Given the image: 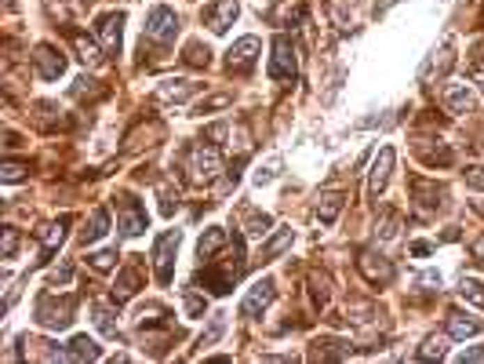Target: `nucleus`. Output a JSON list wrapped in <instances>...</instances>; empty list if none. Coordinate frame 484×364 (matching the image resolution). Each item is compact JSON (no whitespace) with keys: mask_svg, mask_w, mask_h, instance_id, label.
Returning a JSON list of instances; mask_svg holds the SVG:
<instances>
[{"mask_svg":"<svg viewBox=\"0 0 484 364\" xmlns=\"http://www.w3.org/2000/svg\"><path fill=\"white\" fill-rule=\"evenodd\" d=\"M244 274V241H233V259H226L222 266H204L197 274V280H204V288L212 295H226L237 284V277Z\"/></svg>","mask_w":484,"mask_h":364,"instance_id":"f257e3e1","label":"nucleus"},{"mask_svg":"<svg viewBox=\"0 0 484 364\" xmlns=\"http://www.w3.org/2000/svg\"><path fill=\"white\" fill-rule=\"evenodd\" d=\"M73 313H77V295H62L55 299L52 292L37 299V324L47 331H62L73 324Z\"/></svg>","mask_w":484,"mask_h":364,"instance_id":"f03ea898","label":"nucleus"},{"mask_svg":"<svg viewBox=\"0 0 484 364\" xmlns=\"http://www.w3.org/2000/svg\"><path fill=\"white\" fill-rule=\"evenodd\" d=\"M179 241H182V233L168 230V233H160L157 244H153V266H157L160 284H171V277H175V251H179Z\"/></svg>","mask_w":484,"mask_h":364,"instance_id":"7ed1b4c3","label":"nucleus"},{"mask_svg":"<svg viewBox=\"0 0 484 364\" xmlns=\"http://www.w3.org/2000/svg\"><path fill=\"white\" fill-rule=\"evenodd\" d=\"M175 37H179V19H175V11L164 8V4H157V8L146 15V40L168 47Z\"/></svg>","mask_w":484,"mask_h":364,"instance_id":"20e7f679","label":"nucleus"},{"mask_svg":"<svg viewBox=\"0 0 484 364\" xmlns=\"http://www.w3.org/2000/svg\"><path fill=\"white\" fill-rule=\"evenodd\" d=\"M270 81H277V84H284V81H295V47H292V40H288L284 33H281L277 40H273Z\"/></svg>","mask_w":484,"mask_h":364,"instance_id":"39448f33","label":"nucleus"},{"mask_svg":"<svg viewBox=\"0 0 484 364\" xmlns=\"http://www.w3.org/2000/svg\"><path fill=\"white\" fill-rule=\"evenodd\" d=\"M189 175L193 182H212L219 175V153L212 146H197L189 153Z\"/></svg>","mask_w":484,"mask_h":364,"instance_id":"423d86ee","label":"nucleus"},{"mask_svg":"<svg viewBox=\"0 0 484 364\" xmlns=\"http://www.w3.org/2000/svg\"><path fill=\"white\" fill-rule=\"evenodd\" d=\"M255 55H259V40L255 37H240L230 52H226V66L233 73H248L255 66Z\"/></svg>","mask_w":484,"mask_h":364,"instance_id":"0eeeda50","label":"nucleus"},{"mask_svg":"<svg viewBox=\"0 0 484 364\" xmlns=\"http://www.w3.org/2000/svg\"><path fill=\"white\" fill-rule=\"evenodd\" d=\"M117 208H120V233H124V237H139L142 230H146V208H142L139 200L120 197Z\"/></svg>","mask_w":484,"mask_h":364,"instance_id":"6e6552de","label":"nucleus"},{"mask_svg":"<svg viewBox=\"0 0 484 364\" xmlns=\"http://www.w3.org/2000/svg\"><path fill=\"white\" fill-rule=\"evenodd\" d=\"M33 66H37V73L44 77V81H58V77L66 73V58H62L52 44H40L33 52Z\"/></svg>","mask_w":484,"mask_h":364,"instance_id":"1a4fd4ad","label":"nucleus"},{"mask_svg":"<svg viewBox=\"0 0 484 364\" xmlns=\"http://www.w3.org/2000/svg\"><path fill=\"white\" fill-rule=\"evenodd\" d=\"M237 19V0H215L212 8H204V26L212 33H226Z\"/></svg>","mask_w":484,"mask_h":364,"instance_id":"9d476101","label":"nucleus"},{"mask_svg":"<svg viewBox=\"0 0 484 364\" xmlns=\"http://www.w3.org/2000/svg\"><path fill=\"white\" fill-rule=\"evenodd\" d=\"M357 266H361V274H364L368 284H390V280H393V266H390V259L375 255V251H364V255L357 259Z\"/></svg>","mask_w":484,"mask_h":364,"instance_id":"9b49d317","label":"nucleus"},{"mask_svg":"<svg viewBox=\"0 0 484 364\" xmlns=\"http://www.w3.org/2000/svg\"><path fill=\"white\" fill-rule=\"evenodd\" d=\"M390 171H393V150L382 146L379 157H375V164H372V171H368V193L379 197L386 189V182H390Z\"/></svg>","mask_w":484,"mask_h":364,"instance_id":"f8f14e48","label":"nucleus"},{"mask_svg":"<svg viewBox=\"0 0 484 364\" xmlns=\"http://www.w3.org/2000/svg\"><path fill=\"white\" fill-rule=\"evenodd\" d=\"M273 303V280H259L255 288L244 295V303H240V317H259V313Z\"/></svg>","mask_w":484,"mask_h":364,"instance_id":"ddd939ff","label":"nucleus"},{"mask_svg":"<svg viewBox=\"0 0 484 364\" xmlns=\"http://www.w3.org/2000/svg\"><path fill=\"white\" fill-rule=\"evenodd\" d=\"M124 15H102L99 19V40H102V52L106 55H120V33H124Z\"/></svg>","mask_w":484,"mask_h":364,"instance_id":"4468645a","label":"nucleus"},{"mask_svg":"<svg viewBox=\"0 0 484 364\" xmlns=\"http://www.w3.org/2000/svg\"><path fill=\"white\" fill-rule=\"evenodd\" d=\"M58 357L62 361H99L102 357V346L95 342V339H88V335H77Z\"/></svg>","mask_w":484,"mask_h":364,"instance_id":"2eb2a0df","label":"nucleus"},{"mask_svg":"<svg viewBox=\"0 0 484 364\" xmlns=\"http://www.w3.org/2000/svg\"><path fill=\"white\" fill-rule=\"evenodd\" d=\"M66 226H70V215H62L58 223H52V226H44L40 230V244H44V259H52L55 255V248L66 241Z\"/></svg>","mask_w":484,"mask_h":364,"instance_id":"dca6fc26","label":"nucleus"},{"mask_svg":"<svg viewBox=\"0 0 484 364\" xmlns=\"http://www.w3.org/2000/svg\"><path fill=\"white\" fill-rule=\"evenodd\" d=\"M481 321H474V317H466V313H451L448 317V335L451 339H470V335H481Z\"/></svg>","mask_w":484,"mask_h":364,"instance_id":"f3484780","label":"nucleus"},{"mask_svg":"<svg viewBox=\"0 0 484 364\" xmlns=\"http://www.w3.org/2000/svg\"><path fill=\"white\" fill-rule=\"evenodd\" d=\"M444 106H448V113H466V109L474 106L466 84H448V88H444Z\"/></svg>","mask_w":484,"mask_h":364,"instance_id":"a211bd4d","label":"nucleus"},{"mask_svg":"<svg viewBox=\"0 0 484 364\" xmlns=\"http://www.w3.org/2000/svg\"><path fill=\"white\" fill-rule=\"evenodd\" d=\"M343 204H346L343 193H325V197L317 200V219H320L325 226H331L335 219H338V212H343Z\"/></svg>","mask_w":484,"mask_h":364,"instance_id":"6ab92c4d","label":"nucleus"},{"mask_svg":"<svg viewBox=\"0 0 484 364\" xmlns=\"http://www.w3.org/2000/svg\"><path fill=\"white\" fill-rule=\"evenodd\" d=\"M106 230H109V212H106V208H95V212H91V223L84 226V233H80V241H84V244H95L99 237H106Z\"/></svg>","mask_w":484,"mask_h":364,"instance_id":"aec40b11","label":"nucleus"},{"mask_svg":"<svg viewBox=\"0 0 484 364\" xmlns=\"http://www.w3.org/2000/svg\"><path fill=\"white\" fill-rule=\"evenodd\" d=\"M135 292H139V266H127V270L117 277V284H113V299L124 303V299H132Z\"/></svg>","mask_w":484,"mask_h":364,"instance_id":"412c9836","label":"nucleus"},{"mask_svg":"<svg viewBox=\"0 0 484 364\" xmlns=\"http://www.w3.org/2000/svg\"><path fill=\"white\" fill-rule=\"evenodd\" d=\"M91 313H95V324H99V331L102 335H109V339H117V313H113V306L109 303H95L91 306Z\"/></svg>","mask_w":484,"mask_h":364,"instance_id":"4be33fe9","label":"nucleus"},{"mask_svg":"<svg viewBox=\"0 0 484 364\" xmlns=\"http://www.w3.org/2000/svg\"><path fill=\"white\" fill-rule=\"evenodd\" d=\"M226 244V230L222 226H212V230H208L204 237H201V244H197V255L201 259H212L215 255V251Z\"/></svg>","mask_w":484,"mask_h":364,"instance_id":"5701e85b","label":"nucleus"},{"mask_svg":"<svg viewBox=\"0 0 484 364\" xmlns=\"http://www.w3.org/2000/svg\"><path fill=\"white\" fill-rule=\"evenodd\" d=\"M292 241H295V233H292V230H277V233H273L270 241L263 244V262L277 259V255H281V251H284L288 244H292Z\"/></svg>","mask_w":484,"mask_h":364,"instance_id":"b1692460","label":"nucleus"},{"mask_svg":"<svg viewBox=\"0 0 484 364\" xmlns=\"http://www.w3.org/2000/svg\"><path fill=\"white\" fill-rule=\"evenodd\" d=\"M193 91H197V84H189V81H168V84H160V99L164 102H182Z\"/></svg>","mask_w":484,"mask_h":364,"instance_id":"393cba45","label":"nucleus"},{"mask_svg":"<svg viewBox=\"0 0 484 364\" xmlns=\"http://www.w3.org/2000/svg\"><path fill=\"white\" fill-rule=\"evenodd\" d=\"M270 226H273V219H270L266 212H251V215L244 219V233L251 237V241H263V237L270 233Z\"/></svg>","mask_w":484,"mask_h":364,"instance_id":"a878e982","label":"nucleus"},{"mask_svg":"<svg viewBox=\"0 0 484 364\" xmlns=\"http://www.w3.org/2000/svg\"><path fill=\"white\" fill-rule=\"evenodd\" d=\"M302 15H306V11H302L299 0H284L277 11H270V22H273V26H288L292 19H302Z\"/></svg>","mask_w":484,"mask_h":364,"instance_id":"bb28decb","label":"nucleus"},{"mask_svg":"<svg viewBox=\"0 0 484 364\" xmlns=\"http://www.w3.org/2000/svg\"><path fill=\"white\" fill-rule=\"evenodd\" d=\"M459 295L466 299V303H474V306H481V310H484V284H481V280L462 277V280H459Z\"/></svg>","mask_w":484,"mask_h":364,"instance_id":"cd10ccee","label":"nucleus"},{"mask_svg":"<svg viewBox=\"0 0 484 364\" xmlns=\"http://www.w3.org/2000/svg\"><path fill=\"white\" fill-rule=\"evenodd\" d=\"M73 44H77V52H80V62H88V66H95V62L102 58V52L95 47V40H88L84 33H73Z\"/></svg>","mask_w":484,"mask_h":364,"instance_id":"c85d7f7f","label":"nucleus"},{"mask_svg":"<svg viewBox=\"0 0 484 364\" xmlns=\"http://www.w3.org/2000/svg\"><path fill=\"white\" fill-rule=\"evenodd\" d=\"M444 193V189H437V186H430V182H423V179H419L415 182V197H419V204H423V208H437V197Z\"/></svg>","mask_w":484,"mask_h":364,"instance_id":"c756f323","label":"nucleus"},{"mask_svg":"<svg viewBox=\"0 0 484 364\" xmlns=\"http://www.w3.org/2000/svg\"><path fill=\"white\" fill-rule=\"evenodd\" d=\"M310 292H313V303L317 306H328V299H331V284L325 274H313L310 277Z\"/></svg>","mask_w":484,"mask_h":364,"instance_id":"7c9ffc66","label":"nucleus"},{"mask_svg":"<svg viewBox=\"0 0 484 364\" xmlns=\"http://www.w3.org/2000/svg\"><path fill=\"white\" fill-rule=\"evenodd\" d=\"M222 331H226V313H215L212 324H208V331L201 335V346H204V350H208V346H215V342L222 339Z\"/></svg>","mask_w":484,"mask_h":364,"instance_id":"2f4dec72","label":"nucleus"},{"mask_svg":"<svg viewBox=\"0 0 484 364\" xmlns=\"http://www.w3.org/2000/svg\"><path fill=\"white\" fill-rule=\"evenodd\" d=\"M88 262H91V270L109 274L113 266H117V251H113V248H106V251H95V255H88Z\"/></svg>","mask_w":484,"mask_h":364,"instance_id":"473e14b6","label":"nucleus"},{"mask_svg":"<svg viewBox=\"0 0 484 364\" xmlns=\"http://www.w3.org/2000/svg\"><path fill=\"white\" fill-rule=\"evenodd\" d=\"M444 350H448V342L441 339V335H430L426 342H423V350H419V361H433V357H444Z\"/></svg>","mask_w":484,"mask_h":364,"instance_id":"72a5a7b5","label":"nucleus"},{"mask_svg":"<svg viewBox=\"0 0 484 364\" xmlns=\"http://www.w3.org/2000/svg\"><path fill=\"white\" fill-rule=\"evenodd\" d=\"M26 171H29V164H26V161H8L4 168H0V179H4V182H19V179L26 175Z\"/></svg>","mask_w":484,"mask_h":364,"instance_id":"f704fd0d","label":"nucleus"},{"mask_svg":"<svg viewBox=\"0 0 484 364\" xmlns=\"http://www.w3.org/2000/svg\"><path fill=\"white\" fill-rule=\"evenodd\" d=\"M15 251H19V230L8 226V230H4V244H0V255H4V259H15Z\"/></svg>","mask_w":484,"mask_h":364,"instance_id":"c9c22d12","label":"nucleus"},{"mask_svg":"<svg viewBox=\"0 0 484 364\" xmlns=\"http://www.w3.org/2000/svg\"><path fill=\"white\" fill-rule=\"evenodd\" d=\"M186 62L189 66H208V47H201L197 40L186 44Z\"/></svg>","mask_w":484,"mask_h":364,"instance_id":"e433bc0d","label":"nucleus"},{"mask_svg":"<svg viewBox=\"0 0 484 364\" xmlns=\"http://www.w3.org/2000/svg\"><path fill=\"white\" fill-rule=\"evenodd\" d=\"M320 346H325V350H320L325 357H346L350 354V346L343 339H320Z\"/></svg>","mask_w":484,"mask_h":364,"instance_id":"4c0bfd02","label":"nucleus"},{"mask_svg":"<svg viewBox=\"0 0 484 364\" xmlns=\"http://www.w3.org/2000/svg\"><path fill=\"white\" fill-rule=\"evenodd\" d=\"M226 106H230V95H212V99L197 106V113H212V109H226Z\"/></svg>","mask_w":484,"mask_h":364,"instance_id":"58836bf2","label":"nucleus"},{"mask_svg":"<svg viewBox=\"0 0 484 364\" xmlns=\"http://www.w3.org/2000/svg\"><path fill=\"white\" fill-rule=\"evenodd\" d=\"M466 186H470V189H484V168L481 164L466 168Z\"/></svg>","mask_w":484,"mask_h":364,"instance_id":"ea45409f","label":"nucleus"},{"mask_svg":"<svg viewBox=\"0 0 484 364\" xmlns=\"http://www.w3.org/2000/svg\"><path fill=\"white\" fill-rule=\"evenodd\" d=\"M277 168H281V161H273L270 168H259V171H255V182H259V186H270L273 179H277Z\"/></svg>","mask_w":484,"mask_h":364,"instance_id":"a19ab883","label":"nucleus"},{"mask_svg":"<svg viewBox=\"0 0 484 364\" xmlns=\"http://www.w3.org/2000/svg\"><path fill=\"white\" fill-rule=\"evenodd\" d=\"M186 313H189V317H201V313H204V299L193 295L189 288H186Z\"/></svg>","mask_w":484,"mask_h":364,"instance_id":"79ce46f5","label":"nucleus"},{"mask_svg":"<svg viewBox=\"0 0 484 364\" xmlns=\"http://www.w3.org/2000/svg\"><path fill=\"white\" fill-rule=\"evenodd\" d=\"M70 280H73V266H58L52 274V284H70Z\"/></svg>","mask_w":484,"mask_h":364,"instance_id":"37998d69","label":"nucleus"},{"mask_svg":"<svg viewBox=\"0 0 484 364\" xmlns=\"http://www.w3.org/2000/svg\"><path fill=\"white\" fill-rule=\"evenodd\" d=\"M382 241H390V237H397V215H386V223H382Z\"/></svg>","mask_w":484,"mask_h":364,"instance_id":"c03bdc74","label":"nucleus"},{"mask_svg":"<svg viewBox=\"0 0 484 364\" xmlns=\"http://www.w3.org/2000/svg\"><path fill=\"white\" fill-rule=\"evenodd\" d=\"M459 361H462V364H477V361H484V346H474V350H466Z\"/></svg>","mask_w":484,"mask_h":364,"instance_id":"a18cd8bd","label":"nucleus"},{"mask_svg":"<svg viewBox=\"0 0 484 364\" xmlns=\"http://www.w3.org/2000/svg\"><path fill=\"white\" fill-rule=\"evenodd\" d=\"M430 251H433V244H426V241L412 244V255H430Z\"/></svg>","mask_w":484,"mask_h":364,"instance_id":"49530a36","label":"nucleus"},{"mask_svg":"<svg viewBox=\"0 0 484 364\" xmlns=\"http://www.w3.org/2000/svg\"><path fill=\"white\" fill-rule=\"evenodd\" d=\"M474 259L484 266V237H481V241H474Z\"/></svg>","mask_w":484,"mask_h":364,"instance_id":"de8ad7c7","label":"nucleus"},{"mask_svg":"<svg viewBox=\"0 0 484 364\" xmlns=\"http://www.w3.org/2000/svg\"><path fill=\"white\" fill-rule=\"evenodd\" d=\"M474 81H477V84L484 88V70H474Z\"/></svg>","mask_w":484,"mask_h":364,"instance_id":"09e8293b","label":"nucleus"},{"mask_svg":"<svg viewBox=\"0 0 484 364\" xmlns=\"http://www.w3.org/2000/svg\"><path fill=\"white\" fill-rule=\"evenodd\" d=\"M77 4H80V8H91V4H95V0H77Z\"/></svg>","mask_w":484,"mask_h":364,"instance_id":"8fccbe9b","label":"nucleus"}]
</instances>
